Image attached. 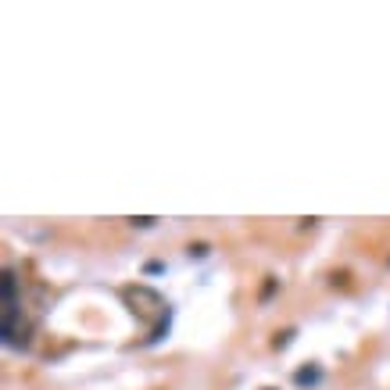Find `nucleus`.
<instances>
[{
	"label": "nucleus",
	"mask_w": 390,
	"mask_h": 390,
	"mask_svg": "<svg viewBox=\"0 0 390 390\" xmlns=\"http://www.w3.org/2000/svg\"><path fill=\"white\" fill-rule=\"evenodd\" d=\"M129 222H133V225H154V219H151V215H140V219H129Z\"/></svg>",
	"instance_id": "nucleus-5"
},
{
	"label": "nucleus",
	"mask_w": 390,
	"mask_h": 390,
	"mask_svg": "<svg viewBox=\"0 0 390 390\" xmlns=\"http://www.w3.org/2000/svg\"><path fill=\"white\" fill-rule=\"evenodd\" d=\"M322 380V369L312 362V365H304V369H297V373H294V383L297 387H315Z\"/></svg>",
	"instance_id": "nucleus-2"
},
{
	"label": "nucleus",
	"mask_w": 390,
	"mask_h": 390,
	"mask_svg": "<svg viewBox=\"0 0 390 390\" xmlns=\"http://www.w3.org/2000/svg\"><path fill=\"white\" fill-rule=\"evenodd\" d=\"M290 337H294V330H286L283 337H276V347H286V344H290Z\"/></svg>",
	"instance_id": "nucleus-4"
},
{
	"label": "nucleus",
	"mask_w": 390,
	"mask_h": 390,
	"mask_svg": "<svg viewBox=\"0 0 390 390\" xmlns=\"http://www.w3.org/2000/svg\"><path fill=\"white\" fill-rule=\"evenodd\" d=\"M190 254H197V258H204V254H208V248H204V243H190Z\"/></svg>",
	"instance_id": "nucleus-3"
},
{
	"label": "nucleus",
	"mask_w": 390,
	"mask_h": 390,
	"mask_svg": "<svg viewBox=\"0 0 390 390\" xmlns=\"http://www.w3.org/2000/svg\"><path fill=\"white\" fill-rule=\"evenodd\" d=\"M122 301L133 308L136 319H143L147 326H154V340L169 330V304H165V297H161L158 290L136 283V286H126V290H122ZM154 340H151V344H154Z\"/></svg>",
	"instance_id": "nucleus-1"
}]
</instances>
